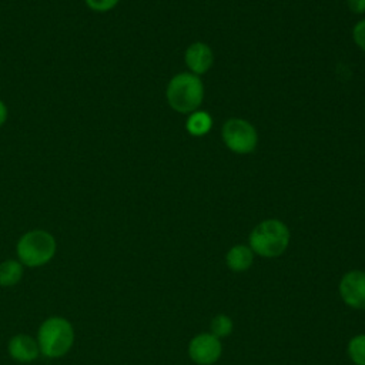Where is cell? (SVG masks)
Segmentation results:
<instances>
[{"label":"cell","instance_id":"obj_1","mask_svg":"<svg viewBox=\"0 0 365 365\" xmlns=\"http://www.w3.org/2000/svg\"><path fill=\"white\" fill-rule=\"evenodd\" d=\"M165 98L170 107L182 114L197 111L204 98V86L200 76L192 73L175 74L167 86Z\"/></svg>","mask_w":365,"mask_h":365},{"label":"cell","instance_id":"obj_2","mask_svg":"<svg viewBox=\"0 0 365 365\" xmlns=\"http://www.w3.org/2000/svg\"><path fill=\"white\" fill-rule=\"evenodd\" d=\"M288 227L275 218L261 221L250 234V248L254 254L275 258L281 255L289 244Z\"/></svg>","mask_w":365,"mask_h":365},{"label":"cell","instance_id":"obj_3","mask_svg":"<svg viewBox=\"0 0 365 365\" xmlns=\"http://www.w3.org/2000/svg\"><path fill=\"white\" fill-rule=\"evenodd\" d=\"M37 342L40 354L47 358H60L66 355L73 342V325L63 317H50L38 328Z\"/></svg>","mask_w":365,"mask_h":365},{"label":"cell","instance_id":"obj_4","mask_svg":"<svg viewBox=\"0 0 365 365\" xmlns=\"http://www.w3.org/2000/svg\"><path fill=\"white\" fill-rule=\"evenodd\" d=\"M57 250L54 237L44 230H31L23 234L16 251L19 261L26 267H41L51 261Z\"/></svg>","mask_w":365,"mask_h":365},{"label":"cell","instance_id":"obj_5","mask_svg":"<svg viewBox=\"0 0 365 365\" xmlns=\"http://www.w3.org/2000/svg\"><path fill=\"white\" fill-rule=\"evenodd\" d=\"M224 144L235 154H250L258 143L257 130L244 118H228L221 130Z\"/></svg>","mask_w":365,"mask_h":365},{"label":"cell","instance_id":"obj_6","mask_svg":"<svg viewBox=\"0 0 365 365\" xmlns=\"http://www.w3.org/2000/svg\"><path fill=\"white\" fill-rule=\"evenodd\" d=\"M222 354L221 341L211 332L194 336L188 345L190 358L198 365H212Z\"/></svg>","mask_w":365,"mask_h":365},{"label":"cell","instance_id":"obj_7","mask_svg":"<svg viewBox=\"0 0 365 365\" xmlns=\"http://www.w3.org/2000/svg\"><path fill=\"white\" fill-rule=\"evenodd\" d=\"M342 301L354 309H365V272L354 269L346 272L339 282Z\"/></svg>","mask_w":365,"mask_h":365},{"label":"cell","instance_id":"obj_8","mask_svg":"<svg viewBox=\"0 0 365 365\" xmlns=\"http://www.w3.org/2000/svg\"><path fill=\"white\" fill-rule=\"evenodd\" d=\"M184 61L192 74L201 76L212 67L214 54L212 50L205 43L195 41L185 50Z\"/></svg>","mask_w":365,"mask_h":365},{"label":"cell","instance_id":"obj_9","mask_svg":"<svg viewBox=\"0 0 365 365\" xmlns=\"http://www.w3.org/2000/svg\"><path fill=\"white\" fill-rule=\"evenodd\" d=\"M7 351H9L10 356L19 362H31L40 354L37 339H34L33 336L26 335V334L14 335L9 341Z\"/></svg>","mask_w":365,"mask_h":365},{"label":"cell","instance_id":"obj_10","mask_svg":"<svg viewBox=\"0 0 365 365\" xmlns=\"http://www.w3.org/2000/svg\"><path fill=\"white\" fill-rule=\"evenodd\" d=\"M225 262L228 268L234 272L247 271L254 262V252L248 245H242V244L234 245L227 252Z\"/></svg>","mask_w":365,"mask_h":365},{"label":"cell","instance_id":"obj_11","mask_svg":"<svg viewBox=\"0 0 365 365\" xmlns=\"http://www.w3.org/2000/svg\"><path fill=\"white\" fill-rule=\"evenodd\" d=\"M23 278V264L16 259H6L0 264V287H13Z\"/></svg>","mask_w":365,"mask_h":365},{"label":"cell","instance_id":"obj_12","mask_svg":"<svg viewBox=\"0 0 365 365\" xmlns=\"http://www.w3.org/2000/svg\"><path fill=\"white\" fill-rule=\"evenodd\" d=\"M212 125V120L211 115L205 111H194L190 114L187 123H185V128L187 131L194 135V137H201L205 135L210 128Z\"/></svg>","mask_w":365,"mask_h":365},{"label":"cell","instance_id":"obj_13","mask_svg":"<svg viewBox=\"0 0 365 365\" xmlns=\"http://www.w3.org/2000/svg\"><path fill=\"white\" fill-rule=\"evenodd\" d=\"M232 327H234V325H232L231 318H230L228 315H225V314H218V315H215V317L212 318V321H211V325H210L211 334H212L214 336H217L218 339L228 336V335L232 332Z\"/></svg>","mask_w":365,"mask_h":365},{"label":"cell","instance_id":"obj_14","mask_svg":"<svg viewBox=\"0 0 365 365\" xmlns=\"http://www.w3.org/2000/svg\"><path fill=\"white\" fill-rule=\"evenodd\" d=\"M348 355L355 365H365V335L354 336L348 344Z\"/></svg>","mask_w":365,"mask_h":365},{"label":"cell","instance_id":"obj_15","mask_svg":"<svg viewBox=\"0 0 365 365\" xmlns=\"http://www.w3.org/2000/svg\"><path fill=\"white\" fill-rule=\"evenodd\" d=\"M120 0H84L86 6L97 13H106L113 10Z\"/></svg>","mask_w":365,"mask_h":365},{"label":"cell","instance_id":"obj_16","mask_svg":"<svg viewBox=\"0 0 365 365\" xmlns=\"http://www.w3.org/2000/svg\"><path fill=\"white\" fill-rule=\"evenodd\" d=\"M352 38L355 41V44L365 51V19L359 20L352 30Z\"/></svg>","mask_w":365,"mask_h":365},{"label":"cell","instance_id":"obj_17","mask_svg":"<svg viewBox=\"0 0 365 365\" xmlns=\"http://www.w3.org/2000/svg\"><path fill=\"white\" fill-rule=\"evenodd\" d=\"M348 7L351 11L356 13V14H362L365 13V0H346Z\"/></svg>","mask_w":365,"mask_h":365},{"label":"cell","instance_id":"obj_18","mask_svg":"<svg viewBox=\"0 0 365 365\" xmlns=\"http://www.w3.org/2000/svg\"><path fill=\"white\" fill-rule=\"evenodd\" d=\"M7 115H9V111H7V107H6V104L0 100V127L6 123V120H7Z\"/></svg>","mask_w":365,"mask_h":365}]
</instances>
